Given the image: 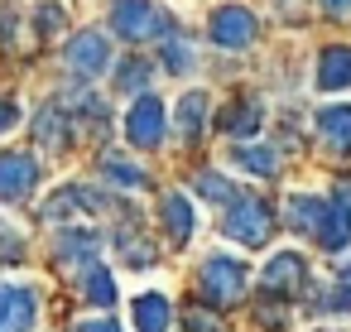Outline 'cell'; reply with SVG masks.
Masks as SVG:
<instances>
[{
  "instance_id": "3957f363",
  "label": "cell",
  "mask_w": 351,
  "mask_h": 332,
  "mask_svg": "<svg viewBox=\"0 0 351 332\" xmlns=\"http://www.w3.org/2000/svg\"><path fill=\"white\" fill-rule=\"evenodd\" d=\"M221 231L231 241H241V246H265L269 241V207L260 198H236L226 222H221Z\"/></svg>"
},
{
  "instance_id": "7402d4cb",
  "label": "cell",
  "mask_w": 351,
  "mask_h": 332,
  "mask_svg": "<svg viewBox=\"0 0 351 332\" xmlns=\"http://www.w3.org/2000/svg\"><path fill=\"white\" fill-rule=\"evenodd\" d=\"M260 116H265V111H260L255 102H236V111H231L221 126H226L231 135H250V130H260Z\"/></svg>"
},
{
  "instance_id": "603a6c76",
  "label": "cell",
  "mask_w": 351,
  "mask_h": 332,
  "mask_svg": "<svg viewBox=\"0 0 351 332\" xmlns=\"http://www.w3.org/2000/svg\"><path fill=\"white\" fill-rule=\"evenodd\" d=\"M197 193H202L207 202H226V207L236 202V188H231L221 174H202V178H197Z\"/></svg>"
},
{
  "instance_id": "30bf717a",
  "label": "cell",
  "mask_w": 351,
  "mask_h": 332,
  "mask_svg": "<svg viewBox=\"0 0 351 332\" xmlns=\"http://www.w3.org/2000/svg\"><path fill=\"white\" fill-rule=\"evenodd\" d=\"M317 140L332 154H351V102H332L317 111Z\"/></svg>"
},
{
  "instance_id": "9a60e30c",
  "label": "cell",
  "mask_w": 351,
  "mask_h": 332,
  "mask_svg": "<svg viewBox=\"0 0 351 332\" xmlns=\"http://www.w3.org/2000/svg\"><path fill=\"white\" fill-rule=\"evenodd\" d=\"M135 332H169V294H140L135 298Z\"/></svg>"
},
{
  "instance_id": "8992f818",
  "label": "cell",
  "mask_w": 351,
  "mask_h": 332,
  "mask_svg": "<svg viewBox=\"0 0 351 332\" xmlns=\"http://www.w3.org/2000/svg\"><path fill=\"white\" fill-rule=\"evenodd\" d=\"M164 102L159 97H135V106H130V116H125V135H130V145H145V150H154V145H164Z\"/></svg>"
},
{
  "instance_id": "d4e9b609",
  "label": "cell",
  "mask_w": 351,
  "mask_h": 332,
  "mask_svg": "<svg viewBox=\"0 0 351 332\" xmlns=\"http://www.w3.org/2000/svg\"><path fill=\"white\" fill-rule=\"evenodd\" d=\"M164 68L169 73H188L193 68V49L183 39H164Z\"/></svg>"
},
{
  "instance_id": "ac0fdd59",
  "label": "cell",
  "mask_w": 351,
  "mask_h": 332,
  "mask_svg": "<svg viewBox=\"0 0 351 332\" xmlns=\"http://www.w3.org/2000/svg\"><path fill=\"white\" fill-rule=\"evenodd\" d=\"M231 159H236L245 174H260V178L279 174V150H269V145H236Z\"/></svg>"
},
{
  "instance_id": "8fae6325",
  "label": "cell",
  "mask_w": 351,
  "mask_h": 332,
  "mask_svg": "<svg viewBox=\"0 0 351 332\" xmlns=\"http://www.w3.org/2000/svg\"><path fill=\"white\" fill-rule=\"evenodd\" d=\"M303 279H308V265H303L298 250H279V255L265 265V274H260V284H265L269 294H293Z\"/></svg>"
},
{
  "instance_id": "ffe728a7",
  "label": "cell",
  "mask_w": 351,
  "mask_h": 332,
  "mask_svg": "<svg viewBox=\"0 0 351 332\" xmlns=\"http://www.w3.org/2000/svg\"><path fill=\"white\" fill-rule=\"evenodd\" d=\"M97 250H101V236H97V231H68V236L58 241L63 265H68V260H97Z\"/></svg>"
},
{
  "instance_id": "cb8c5ba5",
  "label": "cell",
  "mask_w": 351,
  "mask_h": 332,
  "mask_svg": "<svg viewBox=\"0 0 351 332\" xmlns=\"http://www.w3.org/2000/svg\"><path fill=\"white\" fill-rule=\"evenodd\" d=\"M63 20H68V10L58 5V0H44V5H34V25H39V34H58Z\"/></svg>"
},
{
  "instance_id": "83f0119b",
  "label": "cell",
  "mask_w": 351,
  "mask_h": 332,
  "mask_svg": "<svg viewBox=\"0 0 351 332\" xmlns=\"http://www.w3.org/2000/svg\"><path fill=\"white\" fill-rule=\"evenodd\" d=\"M183 327H188V332H221V322H217L212 313H202V308H188V313H183Z\"/></svg>"
},
{
  "instance_id": "44dd1931",
  "label": "cell",
  "mask_w": 351,
  "mask_h": 332,
  "mask_svg": "<svg viewBox=\"0 0 351 332\" xmlns=\"http://www.w3.org/2000/svg\"><path fill=\"white\" fill-rule=\"evenodd\" d=\"M101 174H106V178H116L121 188H145V169H140V164H130L125 154H101Z\"/></svg>"
},
{
  "instance_id": "ba28073f",
  "label": "cell",
  "mask_w": 351,
  "mask_h": 332,
  "mask_svg": "<svg viewBox=\"0 0 351 332\" xmlns=\"http://www.w3.org/2000/svg\"><path fill=\"white\" fill-rule=\"evenodd\" d=\"M346 241H351V183L337 188V198L327 202V217L317 226V246L322 250H341Z\"/></svg>"
},
{
  "instance_id": "484cf974",
  "label": "cell",
  "mask_w": 351,
  "mask_h": 332,
  "mask_svg": "<svg viewBox=\"0 0 351 332\" xmlns=\"http://www.w3.org/2000/svg\"><path fill=\"white\" fill-rule=\"evenodd\" d=\"M145 82H149V63H121V73H116L121 92H140Z\"/></svg>"
},
{
  "instance_id": "2e32d148",
  "label": "cell",
  "mask_w": 351,
  "mask_h": 332,
  "mask_svg": "<svg viewBox=\"0 0 351 332\" xmlns=\"http://www.w3.org/2000/svg\"><path fill=\"white\" fill-rule=\"evenodd\" d=\"M159 212H164V226H169L173 241H188V236H193V202H188L183 193H164Z\"/></svg>"
},
{
  "instance_id": "f546056e",
  "label": "cell",
  "mask_w": 351,
  "mask_h": 332,
  "mask_svg": "<svg viewBox=\"0 0 351 332\" xmlns=\"http://www.w3.org/2000/svg\"><path fill=\"white\" fill-rule=\"evenodd\" d=\"M15 121H20V111H15V106H10L5 97H0V130H10Z\"/></svg>"
},
{
  "instance_id": "52a82bcc",
  "label": "cell",
  "mask_w": 351,
  "mask_h": 332,
  "mask_svg": "<svg viewBox=\"0 0 351 332\" xmlns=\"http://www.w3.org/2000/svg\"><path fill=\"white\" fill-rule=\"evenodd\" d=\"M212 44L217 49H250L255 44V15L245 5H221L212 10Z\"/></svg>"
},
{
  "instance_id": "7a4b0ae2",
  "label": "cell",
  "mask_w": 351,
  "mask_h": 332,
  "mask_svg": "<svg viewBox=\"0 0 351 332\" xmlns=\"http://www.w3.org/2000/svg\"><path fill=\"white\" fill-rule=\"evenodd\" d=\"M111 29H116L121 39L140 44V39L164 34V29H169V20L154 10V0H111Z\"/></svg>"
},
{
  "instance_id": "1f68e13d",
  "label": "cell",
  "mask_w": 351,
  "mask_h": 332,
  "mask_svg": "<svg viewBox=\"0 0 351 332\" xmlns=\"http://www.w3.org/2000/svg\"><path fill=\"white\" fill-rule=\"evenodd\" d=\"M337 279H341V289H351V260L341 265V274H337Z\"/></svg>"
},
{
  "instance_id": "277c9868",
  "label": "cell",
  "mask_w": 351,
  "mask_h": 332,
  "mask_svg": "<svg viewBox=\"0 0 351 332\" xmlns=\"http://www.w3.org/2000/svg\"><path fill=\"white\" fill-rule=\"evenodd\" d=\"M39 183V164L29 150H0V202H25Z\"/></svg>"
},
{
  "instance_id": "e0dca14e",
  "label": "cell",
  "mask_w": 351,
  "mask_h": 332,
  "mask_svg": "<svg viewBox=\"0 0 351 332\" xmlns=\"http://www.w3.org/2000/svg\"><path fill=\"white\" fill-rule=\"evenodd\" d=\"M207 92H188L183 102H178V135L183 140H197L202 135V126H207Z\"/></svg>"
},
{
  "instance_id": "d6986e66",
  "label": "cell",
  "mask_w": 351,
  "mask_h": 332,
  "mask_svg": "<svg viewBox=\"0 0 351 332\" xmlns=\"http://www.w3.org/2000/svg\"><path fill=\"white\" fill-rule=\"evenodd\" d=\"M82 294H87V303H97V308H111V303H116V279L106 274V265H87Z\"/></svg>"
},
{
  "instance_id": "4dcf8cb0",
  "label": "cell",
  "mask_w": 351,
  "mask_h": 332,
  "mask_svg": "<svg viewBox=\"0 0 351 332\" xmlns=\"http://www.w3.org/2000/svg\"><path fill=\"white\" fill-rule=\"evenodd\" d=\"M322 10H332V15H346V10H351V0H322Z\"/></svg>"
},
{
  "instance_id": "5b68a950",
  "label": "cell",
  "mask_w": 351,
  "mask_h": 332,
  "mask_svg": "<svg viewBox=\"0 0 351 332\" xmlns=\"http://www.w3.org/2000/svg\"><path fill=\"white\" fill-rule=\"evenodd\" d=\"M68 68H73L77 78H97V73H106V68H111V39H106L101 29H82V34H73V39H68Z\"/></svg>"
},
{
  "instance_id": "4316f807",
  "label": "cell",
  "mask_w": 351,
  "mask_h": 332,
  "mask_svg": "<svg viewBox=\"0 0 351 332\" xmlns=\"http://www.w3.org/2000/svg\"><path fill=\"white\" fill-rule=\"evenodd\" d=\"M121 250L130 255V265H154V246H149V241H135V236H121Z\"/></svg>"
},
{
  "instance_id": "f1b7e54d",
  "label": "cell",
  "mask_w": 351,
  "mask_h": 332,
  "mask_svg": "<svg viewBox=\"0 0 351 332\" xmlns=\"http://www.w3.org/2000/svg\"><path fill=\"white\" fill-rule=\"evenodd\" d=\"M77 332H121V327H116L111 318H87V322H82Z\"/></svg>"
},
{
  "instance_id": "9c48e42d",
  "label": "cell",
  "mask_w": 351,
  "mask_h": 332,
  "mask_svg": "<svg viewBox=\"0 0 351 332\" xmlns=\"http://www.w3.org/2000/svg\"><path fill=\"white\" fill-rule=\"evenodd\" d=\"M39 303H34V289L25 284H0V332H29Z\"/></svg>"
},
{
  "instance_id": "7c38bea8",
  "label": "cell",
  "mask_w": 351,
  "mask_h": 332,
  "mask_svg": "<svg viewBox=\"0 0 351 332\" xmlns=\"http://www.w3.org/2000/svg\"><path fill=\"white\" fill-rule=\"evenodd\" d=\"M313 82H317L322 92H346V87H351V44H332V49H322V54H317V73H313Z\"/></svg>"
},
{
  "instance_id": "5bb4252c",
  "label": "cell",
  "mask_w": 351,
  "mask_h": 332,
  "mask_svg": "<svg viewBox=\"0 0 351 332\" xmlns=\"http://www.w3.org/2000/svg\"><path fill=\"white\" fill-rule=\"evenodd\" d=\"M322 217H327V198H317V193H293V198H289V226H293V231L317 236Z\"/></svg>"
},
{
  "instance_id": "6da1fadb",
  "label": "cell",
  "mask_w": 351,
  "mask_h": 332,
  "mask_svg": "<svg viewBox=\"0 0 351 332\" xmlns=\"http://www.w3.org/2000/svg\"><path fill=\"white\" fill-rule=\"evenodd\" d=\"M245 279H250V270H245V260H236V255H207L202 260V274H197V284H202V298L207 303H236L241 294H245Z\"/></svg>"
},
{
  "instance_id": "4fadbf2b",
  "label": "cell",
  "mask_w": 351,
  "mask_h": 332,
  "mask_svg": "<svg viewBox=\"0 0 351 332\" xmlns=\"http://www.w3.org/2000/svg\"><path fill=\"white\" fill-rule=\"evenodd\" d=\"M29 126H34V135H39V145H44V150H63V145L73 140V121H68V111H63V106H44Z\"/></svg>"
}]
</instances>
